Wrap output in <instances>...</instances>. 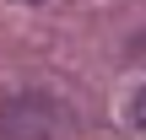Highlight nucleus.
Wrapping results in <instances>:
<instances>
[{"label": "nucleus", "mask_w": 146, "mask_h": 140, "mask_svg": "<svg viewBox=\"0 0 146 140\" xmlns=\"http://www.w3.org/2000/svg\"><path fill=\"white\" fill-rule=\"evenodd\" d=\"M130 49H135V59H146V32L135 38V43H130Z\"/></svg>", "instance_id": "7ed1b4c3"}, {"label": "nucleus", "mask_w": 146, "mask_h": 140, "mask_svg": "<svg viewBox=\"0 0 146 140\" xmlns=\"http://www.w3.org/2000/svg\"><path fill=\"white\" fill-rule=\"evenodd\" d=\"M60 103L43 92H16L0 103V140H54Z\"/></svg>", "instance_id": "f257e3e1"}, {"label": "nucleus", "mask_w": 146, "mask_h": 140, "mask_svg": "<svg viewBox=\"0 0 146 140\" xmlns=\"http://www.w3.org/2000/svg\"><path fill=\"white\" fill-rule=\"evenodd\" d=\"M130 119H135V124H141V129H146V86H141V92H135V103H130Z\"/></svg>", "instance_id": "f03ea898"}]
</instances>
